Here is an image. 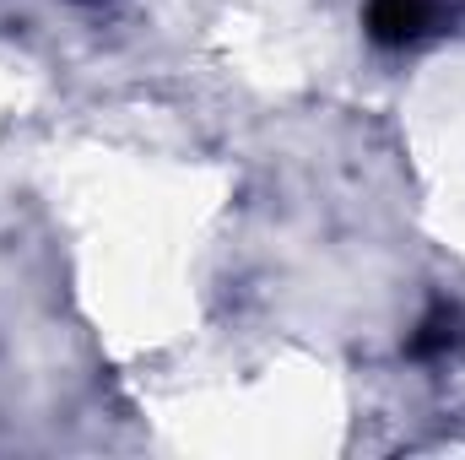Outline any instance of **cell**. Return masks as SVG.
Returning <instances> with one entry per match:
<instances>
[{"mask_svg": "<svg viewBox=\"0 0 465 460\" xmlns=\"http://www.w3.org/2000/svg\"><path fill=\"white\" fill-rule=\"evenodd\" d=\"M433 27V0H368V33L384 49L417 44Z\"/></svg>", "mask_w": 465, "mask_h": 460, "instance_id": "6da1fadb", "label": "cell"}]
</instances>
